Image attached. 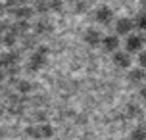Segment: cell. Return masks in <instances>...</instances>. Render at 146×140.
Segmentation results:
<instances>
[{
    "mask_svg": "<svg viewBox=\"0 0 146 140\" xmlns=\"http://www.w3.org/2000/svg\"><path fill=\"white\" fill-rule=\"evenodd\" d=\"M17 15H19V17H25V15L29 17V15H31V10H29V8H27V10H25V8H23V10H17Z\"/></svg>",
    "mask_w": 146,
    "mask_h": 140,
    "instance_id": "obj_13",
    "label": "cell"
},
{
    "mask_svg": "<svg viewBox=\"0 0 146 140\" xmlns=\"http://www.w3.org/2000/svg\"><path fill=\"white\" fill-rule=\"evenodd\" d=\"M142 44H144V38L140 37V35H129L127 37V40H125V48H127V52H139L140 48H142Z\"/></svg>",
    "mask_w": 146,
    "mask_h": 140,
    "instance_id": "obj_1",
    "label": "cell"
},
{
    "mask_svg": "<svg viewBox=\"0 0 146 140\" xmlns=\"http://www.w3.org/2000/svg\"><path fill=\"white\" fill-rule=\"evenodd\" d=\"M133 27H135V21H133V19H129V17H119V19L115 21L117 35H127Z\"/></svg>",
    "mask_w": 146,
    "mask_h": 140,
    "instance_id": "obj_2",
    "label": "cell"
},
{
    "mask_svg": "<svg viewBox=\"0 0 146 140\" xmlns=\"http://www.w3.org/2000/svg\"><path fill=\"white\" fill-rule=\"evenodd\" d=\"M85 40H87L90 46H96V44H100L104 38H102V35H100V31L88 29V31H87V35H85Z\"/></svg>",
    "mask_w": 146,
    "mask_h": 140,
    "instance_id": "obj_6",
    "label": "cell"
},
{
    "mask_svg": "<svg viewBox=\"0 0 146 140\" xmlns=\"http://www.w3.org/2000/svg\"><path fill=\"white\" fill-rule=\"evenodd\" d=\"M111 10H110L108 6H102L96 10V21L98 23H104V25H108L110 21H111Z\"/></svg>",
    "mask_w": 146,
    "mask_h": 140,
    "instance_id": "obj_4",
    "label": "cell"
},
{
    "mask_svg": "<svg viewBox=\"0 0 146 140\" xmlns=\"http://www.w3.org/2000/svg\"><path fill=\"white\" fill-rule=\"evenodd\" d=\"M146 138V129L144 127H137L131 133V140H144Z\"/></svg>",
    "mask_w": 146,
    "mask_h": 140,
    "instance_id": "obj_9",
    "label": "cell"
},
{
    "mask_svg": "<svg viewBox=\"0 0 146 140\" xmlns=\"http://www.w3.org/2000/svg\"><path fill=\"white\" fill-rule=\"evenodd\" d=\"M146 75L142 73V71H140V69H135V71H131V73H129V79H131V81H135V83H139V81H142V79H144Z\"/></svg>",
    "mask_w": 146,
    "mask_h": 140,
    "instance_id": "obj_10",
    "label": "cell"
},
{
    "mask_svg": "<svg viewBox=\"0 0 146 140\" xmlns=\"http://www.w3.org/2000/svg\"><path fill=\"white\" fill-rule=\"evenodd\" d=\"M36 136H44V138H50V136H52V127H40Z\"/></svg>",
    "mask_w": 146,
    "mask_h": 140,
    "instance_id": "obj_11",
    "label": "cell"
},
{
    "mask_svg": "<svg viewBox=\"0 0 146 140\" xmlns=\"http://www.w3.org/2000/svg\"><path fill=\"white\" fill-rule=\"evenodd\" d=\"M139 63H140V67H146V50H144V52H140Z\"/></svg>",
    "mask_w": 146,
    "mask_h": 140,
    "instance_id": "obj_12",
    "label": "cell"
},
{
    "mask_svg": "<svg viewBox=\"0 0 146 140\" xmlns=\"http://www.w3.org/2000/svg\"><path fill=\"white\" fill-rule=\"evenodd\" d=\"M135 27L140 31H146V12H140L137 17H135Z\"/></svg>",
    "mask_w": 146,
    "mask_h": 140,
    "instance_id": "obj_8",
    "label": "cell"
},
{
    "mask_svg": "<svg viewBox=\"0 0 146 140\" xmlns=\"http://www.w3.org/2000/svg\"><path fill=\"white\" fill-rule=\"evenodd\" d=\"M102 46H104V50H106V52H115L117 48H119V38L113 37V35H110V37H104Z\"/></svg>",
    "mask_w": 146,
    "mask_h": 140,
    "instance_id": "obj_5",
    "label": "cell"
},
{
    "mask_svg": "<svg viewBox=\"0 0 146 140\" xmlns=\"http://www.w3.org/2000/svg\"><path fill=\"white\" fill-rule=\"evenodd\" d=\"M44 54H46V48H40V50L36 52L33 59H31V69H38V67L44 63Z\"/></svg>",
    "mask_w": 146,
    "mask_h": 140,
    "instance_id": "obj_7",
    "label": "cell"
},
{
    "mask_svg": "<svg viewBox=\"0 0 146 140\" xmlns=\"http://www.w3.org/2000/svg\"><path fill=\"white\" fill-rule=\"evenodd\" d=\"M140 96H142V98L146 100V88H140Z\"/></svg>",
    "mask_w": 146,
    "mask_h": 140,
    "instance_id": "obj_14",
    "label": "cell"
},
{
    "mask_svg": "<svg viewBox=\"0 0 146 140\" xmlns=\"http://www.w3.org/2000/svg\"><path fill=\"white\" fill-rule=\"evenodd\" d=\"M113 63L117 67H121V69H127V67H131V58L125 52H115L113 54Z\"/></svg>",
    "mask_w": 146,
    "mask_h": 140,
    "instance_id": "obj_3",
    "label": "cell"
}]
</instances>
